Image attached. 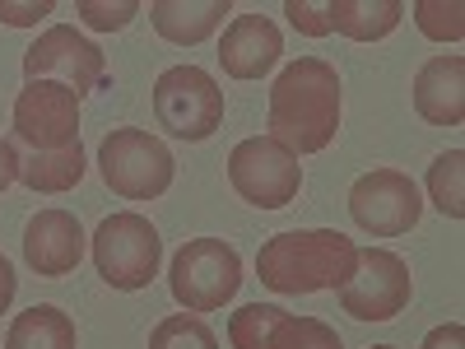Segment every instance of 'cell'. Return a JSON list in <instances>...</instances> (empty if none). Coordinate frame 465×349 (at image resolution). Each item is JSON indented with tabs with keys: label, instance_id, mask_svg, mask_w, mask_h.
<instances>
[{
	"label": "cell",
	"instance_id": "3",
	"mask_svg": "<svg viewBox=\"0 0 465 349\" xmlns=\"http://www.w3.org/2000/svg\"><path fill=\"white\" fill-rule=\"evenodd\" d=\"M98 173L122 201H159L177 177V164L159 135L140 126H116L98 149Z\"/></svg>",
	"mask_w": 465,
	"mask_h": 349
},
{
	"label": "cell",
	"instance_id": "8",
	"mask_svg": "<svg viewBox=\"0 0 465 349\" xmlns=\"http://www.w3.org/2000/svg\"><path fill=\"white\" fill-rule=\"evenodd\" d=\"M410 294V265L386 247H363L354 275L340 284V307L354 322H391L396 313H405Z\"/></svg>",
	"mask_w": 465,
	"mask_h": 349
},
{
	"label": "cell",
	"instance_id": "22",
	"mask_svg": "<svg viewBox=\"0 0 465 349\" xmlns=\"http://www.w3.org/2000/svg\"><path fill=\"white\" fill-rule=\"evenodd\" d=\"M414 24L433 43H460L465 37V5L460 0H414Z\"/></svg>",
	"mask_w": 465,
	"mask_h": 349
},
{
	"label": "cell",
	"instance_id": "7",
	"mask_svg": "<svg viewBox=\"0 0 465 349\" xmlns=\"http://www.w3.org/2000/svg\"><path fill=\"white\" fill-rule=\"evenodd\" d=\"M228 182L247 205L284 210L302 186V164H298V154H289L280 140L252 135L228 154Z\"/></svg>",
	"mask_w": 465,
	"mask_h": 349
},
{
	"label": "cell",
	"instance_id": "16",
	"mask_svg": "<svg viewBox=\"0 0 465 349\" xmlns=\"http://www.w3.org/2000/svg\"><path fill=\"white\" fill-rule=\"evenodd\" d=\"M223 15H232L228 0H153L149 5V24L153 33L173 47H196L223 24Z\"/></svg>",
	"mask_w": 465,
	"mask_h": 349
},
{
	"label": "cell",
	"instance_id": "21",
	"mask_svg": "<svg viewBox=\"0 0 465 349\" xmlns=\"http://www.w3.org/2000/svg\"><path fill=\"white\" fill-rule=\"evenodd\" d=\"M149 349H219V335L196 313H173L149 331Z\"/></svg>",
	"mask_w": 465,
	"mask_h": 349
},
{
	"label": "cell",
	"instance_id": "23",
	"mask_svg": "<svg viewBox=\"0 0 465 349\" xmlns=\"http://www.w3.org/2000/svg\"><path fill=\"white\" fill-rule=\"evenodd\" d=\"M74 15H80L89 28H98V33H116V28H126L140 15V0H116V5H107V0H80Z\"/></svg>",
	"mask_w": 465,
	"mask_h": 349
},
{
	"label": "cell",
	"instance_id": "5",
	"mask_svg": "<svg viewBox=\"0 0 465 349\" xmlns=\"http://www.w3.org/2000/svg\"><path fill=\"white\" fill-rule=\"evenodd\" d=\"M168 284L186 313H219L242 284V256L223 238H191L173 256Z\"/></svg>",
	"mask_w": 465,
	"mask_h": 349
},
{
	"label": "cell",
	"instance_id": "29",
	"mask_svg": "<svg viewBox=\"0 0 465 349\" xmlns=\"http://www.w3.org/2000/svg\"><path fill=\"white\" fill-rule=\"evenodd\" d=\"M372 349H396V344H372Z\"/></svg>",
	"mask_w": 465,
	"mask_h": 349
},
{
	"label": "cell",
	"instance_id": "25",
	"mask_svg": "<svg viewBox=\"0 0 465 349\" xmlns=\"http://www.w3.org/2000/svg\"><path fill=\"white\" fill-rule=\"evenodd\" d=\"M47 15H56L52 0H24V5L0 0V24H15V28H33V24H43Z\"/></svg>",
	"mask_w": 465,
	"mask_h": 349
},
{
	"label": "cell",
	"instance_id": "17",
	"mask_svg": "<svg viewBox=\"0 0 465 349\" xmlns=\"http://www.w3.org/2000/svg\"><path fill=\"white\" fill-rule=\"evenodd\" d=\"M326 19L335 33L354 37V43H377V37L396 33L405 5L401 0H326Z\"/></svg>",
	"mask_w": 465,
	"mask_h": 349
},
{
	"label": "cell",
	"instance_id": "11",
	"mask_svg": "<svg viewBox=\"0 0 465 349\" xmlns=\"http://www.w3.org/2000/svg\"><path fill=\"white\" fill-rule=\"evenodd\" d=\"M15 140L33 154L80 145V98L56 80H28L15 98Z\"/></svg>",
	"mask_w": 465,
	"mask_h": 349
},
{
	"label": "cell",
	"instance_id": "4",
	"mask_svg": "<svg viewBox=\"0 0 465 349\" xmlns=\"http://www.w3.org/2000/svg\"><path fill=\"white\" fill-rule=\"evenodd\" d=\"M159 261H163V238L144 214L135 210H122V214H107L94 233V265L98 275L122 289V294H135V289H149L153 275H159Z\"/></svg>",
	"mask_w": 465,
	"mask_h": 349
},
{
	"label": "cell",
	"instance_id": "15",
	"mask_svg": "<svg viewBox=\"0 0 465 349\" xmlns=\"http://www.w3.org/2000/svg\"><path fill=\"white\" fill-rule=\"evenodd\" d=\"M414 112L429 126H460L465 122V56L447 52V56H433L419 65Z\"/></svg>",
	"mask_w": 465,
	"mask_h": 349
},
{
	"label": "cell",
	"instance_id": "12",
	"mask_svg": "<svg viewBox=\"0 0 465 349\" xmlns=\"http://www.w3.org/2000/svg\"><path fill=\"white\" fill-rule=\"evenodd\" d=\"M232 349H344L322 317H298L275 303H247L228 317Z\"/></svg>",
	"mask_w": 465,
	"mask_h": 349
},
{
	"label": "cell",
	"instance_id": "19",
	"mask_svg": "<svg viewBox=\"0 0 465 349\" xmlns=\"http://www.w3.org/2000/svg\"><path fill=\"white\" fill-rule=\"evenodd\" d=\"M5 349H74V322L56 303H37L10 322Z\"/></svg>",
	"mask_w": 465,
	"mask_h": 349
},
{
	"label": "cell",
	"instance_id": "9",
	"mask_svg": "<svg viewBox=\"0 0 465 349\" xmlns=\"http://www.w3.org/2000/svg\"><path fill=\"white\" fill-rule=\"evenodd\" d=\"M349 214L372 238H401L423 214L419 186L401 168H372L349 186Z\"/></svg>",
	"mask_w": 465,
	"mask_h": 349
},
{
	"label": "cell",
	"instance_id": "13",
	"mask_svg": "<svg viewBox=\"0 0 465 349\" xmlns=\"http://www.w3.org/2000/svg\"><path fill=\"white\" fill-rule=\"evenodd\" d=\"M24 261L43 280H61L84 261V224L70 210H37L24 228Z\"/></svg>",
	"mask_w": 465,
	"mask_h": 349
},
{
	"label": "cell",
	"instance_id": "28",
	"mask_svg": "<svg viewBox=\"0 0 465 349\" xmlns=\"http://www.w3.org/2000/svg\"><path fill=\"white\" fill-rule=\"evenodd\" d=\"M15 289H19V280H15V265L0 256V313H5V307L15 303Z\"/></svg>",
	"mask_w": 465,
	"mask_h": 349
},
{
	"label": "cell",
	"instance_id": "20",
	"mask_svg": "<svg viewBox=\"0 0 465 349\" xmlns=\"http://www.w3.org/2000/svg\"><path fill=\"white\" fill-rule=\"evenodd\" d=\"M429 196L447 219H465V154L447 149L429 164Z\"/></svg>",
	"mask_w": 465,
	"mask_h": 349
},
{
	"label": "cell",
	"instance_id": "10",
	"mask_svg": "<svg viewBox=\"0 0 465 349\" xmlns=\"http://www.w3.org/2000/svg\"><path fill=\"white\" fill-rule=\"evenodd\" d=\"M24 75H28V80H52V75H56V85L74 89V98H84V94L107 85V61H103L98 43L80 37L70 24H52L24 52Z\"/></svg>",
	"mask_w": 465,
	"mask_h": 349
},
{
	"label": "cell",
	"instance_id": "26",
	"mask_svg": "<svg viewBox=\"0 0 465 349\" xmlns=\"http://www.w3.org/2000/svg\"><path fill=\"white\" fill-rule=\"evenodd\" d=\"M423 349H465V326L460 322H442L423 335Z\"/></svg>",
	"mask_w": 465,
	"mask_h": 349
},
{
	"label": "cell",
	"instance_id": "24",
	"mask_svg": "<svg viewBox=\"0 0 465 349\" xmlns=\"http://www.w3.org/2000/svg\"><path fill=\"white\" fill-rule=\"evenodd\" d=\"M284 15H289V24H293L298 33H307V37H326V33H331L326 5H307V0H289Z\"/></svg>",
	"mask_w": 465,
	"mask_h": 349
},
{
	"label": "cell",
	"instance_id": "18",
	"mask_svg": "<svg viewBox=\"0 0 465 349\" xmlns=\"http://www.w3.org/2000/svg\"><path fill=\"white\" fill-rule=\"evenodd\" d=\"M84 168H89L84 145H65L52 154H28V159H19V182L28 191H43V196H61V191L80 186Z\"/></svg>",
	"mask_w": 465,
	"mask_h": 349
},
{
	"label": "cell",
	"instance_id": "1",
	"mask_svg": "<svg viewBox=\"0 0 465 349\" xmlns=\"http://www.w3.org/2000/svg\"><path fill=\"white\" fill-rule=\"evenodd\" d=\"M340 131V75L322 56H298L270 85V140L289 154H322Z\"/></svg>",
	"mask_w": 465,
	"mask_h": 349
},
{
	"label": "cell",
	"instance_id": "6",
	"mask_svg": "<svg viewBox=\"0 0 465 349\" xmlns=\"http://www.w3.org/2000/svg\"><path fill=\"white\" fill-rule=\"evenodd\" d=\"M153 116L177 140H210L223 122V89L201 65H168L153 80Z\"/></svg>",
	"mask_w": 465,
	"mask_h": 349
},
{
	"label": "cell",
	"instance_id": "27",
	"mask_svg": "<svg viewBox=\"0 0 465 349\" xmlns=\"http://www.w3.org/2000/svg\"><path fill=\"white\" fill-rule=\"evenodd\" d=\"M10 182H19V149H15V140L0 135V191Z\"/></svg>",
	"mask_w": 465,
	"mask_h": 349
},
{
	"label": "cell",
	"instance_id": "14",
	"mask_svg": "<svg viewBox=\"0 0 465 349\" xmlns=\"http://www.w3.org/2000/svg\"><path fill=\"white\" fill-rule=\"evenodd\" d=\"M280 52L284 37L265 15H238L219 37V65L232 80H261V75L275 70Z\"/></svg>",
	"mask_w": 465,
	"mask_h": 349
},
{
	"label": "cell",
	"instance_id": "2",
	"mask_svg": "<svg viewBox=\"0 0 465 349\" xmlns=\"http://www.w3.org/2000/svg\"><path fill=\"white\" fill-rule=\"evenodd\" d=\"M354 261L359 247L340 228H298L261 243L256 275L275 294H322V289H340L354 275Z\"/></svg>",
	"mask_w": 465,
	"mask_h": 349
}]
</instances>
